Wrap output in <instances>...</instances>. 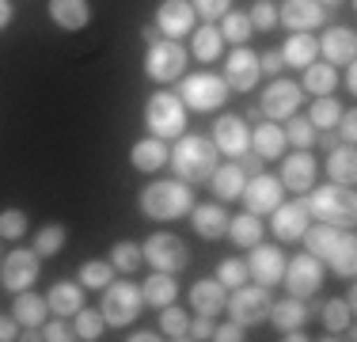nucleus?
Returning <instances> with one entry per match:
<instances>
[{
	"label": "nucleus",
	"mask_w": 357,
	"mask_h": 342,
	"mask_svg": "<svg viewBox=\"0 0 357 342\" xmlns=\"http://www.w3.org/2000/svg\"><path fill=\"white\" fill-rule=\"evenodd\" d=\"M278 23H285L289 34L293 31H316L327 23V8L319 0H285L278 8Z\"/></svg>",
	"instance_id": "obj_20"
},
{
	"label": "nucleus",
	"mask_w": 357,
	"mask_h": 342,
	"mask_svg": "<svg viewBox=\"0 0 357 342\" xmlns=\"http://www.w3.org/2000/svg\"><path fill=\"white\" fill-rule=\"evenodd\" d=\"M301 103H304V88H301V84L274 76V80H270V88L262 91L259 110H262V118H266V122H285L289 114H296V110H301Z\"/></svg>",
	"instance_id": "obj_12"
},
{
	"label": "nucleus",
	"mask_w": 357,
	"mask_h": 342,
	"mask_svg": "<svg viewBox=\"0 0 357 342\" xmlns=\"http://www.w3.org/2000/svg\"><path fill=\"white\" fill-rule=\"evenodd\" d=\"M327 175H331V183H338V186H354V179H357V152H354V144H335V149H331Z\"/></svg>",
	"instance_id": "obj_34"
},
{
	"label": "nucleus",
	"mask_w": 357,
	"mask_h": 342,
	"mask_svg": "<svg viewBox=\"0 0 357 342\" xmlns=\"http://www.w3.org/2000/svg\"><path fill=\"white\" fill-rule=\"evenodd\" d=\"M156 339H164V335H152V331H133L130 342H156Z\"/></svg>",
	"instance_id": "obj_61"
},
{
	"label": "nucleus",
	"mask_w": 357,
	"mask_h": 342,
	"mask_svg": "<svg viewBox=\"0 0 357 342\" xmlns=\"http://www.w3.org/2000/svg\"><path fill=\"white\" fill-rule=\"evenodd\" d=\"M46 12H50V20H54V27H61V31H84L91 23L88 0H50Z\"/></svg>",
	"instance_id": "obj_23"
},
{
	"label": "nucleus",
	"mask_w": 357,
	"mask_h": 342,
	"mask_svg": "<svg viewBox=\"0 0 357 342\" xmlns=\"http://www.w3.org/2000/svg\"><path fill=\"white\" fill-rule=\"evenodd\" d=\"M46 304H50L54 315H69L73 320V315L84 308V285L80 281H57V285L46 293Z\"/></svg>",
	"instance_id": "obj_27"
},
{
	"label": "nucleus",
	"mask_w": 357,
	"mask_h": 342,
	"mask_svg": "<svg viewBox=\"0 0 357 342\" xmlns=\"http://www.w3.org/2000/svg\"><path fill=\"white\" fill-rule=\"evenodd\" d=\"M243 183H248V175L240 164H217V171L209 175V186L220 202H236L243 194Z\"/></svg>",
	"instance_id": "obj_28"
},
{
	"label": "nucleus",
	"mask_w": 357,
	"mask_h": 342,
	"mask_svg": "<svg viewBox=\"0 0 357 342\" xmlns=\"http://www.w3.org/2000/svg\"><path fill=\"white\" fill-rule=\"evenodd\" d=\"M190 4H194V12H198L206 23H213V20H220V15L232 8V0H190Z\"/></svg>",
	"instance_id": "obj_52"
},
{
	"label": "nucleus",
	"mask_w": 357,
	"mask_h": 342,
	"mask_svg": "<svg viewBox=\"0 0 357 342\" xmlns=\"http://www.w3.org/2000/svg\"><path fill=\"white\" fill-rule=\"evenodd\" d=\"M107 262L114 270H122V274H133L141 267V244H133V239H118L114 247H110V255H107Z\"/></svg>",
	"instance_id": "obj_44"
},
{
	"label": "nucleus",
	"mask_w": 357,
	"mask_h": 342,
	"mask_svg": "<svg viewBox=\"0 0 357 342\" xmlns=\"http://www.w3.org/2000/svg\"><path fill=\"white\" fill-rule=\"evenodd\" d=\"M308 225H312V217H308V209H304V198L301 202H282L274 209V236L282 239V244H296Z\"/></svg>",
	"instance_id": "obj_22"
},
{
	"label": "nucleus",
	"mask_w": 357,
	"mask_h": 342,
	"mask_svg": "<svg viewBox=\"0 0 357 342\" xmlns=\"http://www.w3.org/2000/svg\"><path fill=\"white\" fill-rule=\"evenodd\" d=\"M342 68H346V73H342V88H346V91H354V88H357V73H354V65H342Z\"/></svg>",
	"instance_id": "obj_60"
},
{
	"label": "nucleus",
	"mask_w": 357,
	"mask_h": 342,
	"mask_svg": "<svg viewBox=\"0 0 357 342\" xmlns=\"http://www.w3.org/2000/svg\"><path fill=\"white\" fill-rule=\"evenodd\" d=\"M0 259H4V247H0Z\"/></svg>",
	"instance_id": "obj_64"
},
{
	"label": "nucleus",
	"mask_w": 357,
	"mask_h": 342,
	"mask_svg": "<svg viewBox=\"0 0 357 342\" xmlns=\"http://www.w3.org/2000/svg\"><path fill=\"white\" fill-rule=\"evenodd\" d=\"M38 274H42V255L35 247H15V251H8L0 259V289L23 293V289H31L38 281Z\"/></svg>",
	"instance_id": "obj_6"
},
{
	"label": "nucleus",
	"mask_w": 357,
	"mask_h": 342,
	"mask_svg": "<svg viewBox=\"0 0 357 342\" xmlns=\"http://www.w3.org/2000/svg\"><path fill=\"white\" fill-rule=\"evenodd\" d=\"M228 239H232L236 247H255L262 239V217H255V213H236V217H228Z\"/></svg>",
	"instance_id": "obj_37"
},
{
	"label": "nucleus",
	"mask_w": 357,
	"mask_h": 342,
	"mask_svg": "<svg viewBox=\"0 0 357 342\" xmlns=\"http://www.w3.org/2000/svg\"><path fill=\"white\" fill-rule=\"evenodd\" d=\"M240 168H243V175H259V171H262V156L248 149V152L240 156Z\"/></svg>",
	"instance_id": "obj_58"
},
{
	"label": "nucleus",
	"mask_w": 357,
	"mask_h": 342,
	"mask_svg": "<svg viewBox=\"0 0 357 342\" xmlns=\"http://www.w3.org/2000/svg\"><path fill=\"white\" fill-rule=\"evenodd\" d=\"M319 57V46H316V38H312L308 31H293L285 38V46H282V61L285 65H293V68H304V65H312Z\"/></svg>",
	"instance_id": "obj_31"
},
{
	"label": "nucleus",
	"mask_w": 357,
	"mask_h": 342,
	"mask_svg": "<svg viewBox=\"0 0 357 342\" xmlns=\"http://www.w3.org/2000/svg\"><path fill=\"white\" fill-rule=\"evenodd\" d=\"M251 34H255V27H251L248 12H232V8H228V12L220 15V38L225 42H232V46H248Z\"/></svg>",
	"instance_id": "obj_39"
},
{
	"label": "nucleus",
	"mask_w": 357,
	"mask_h": 342,
	"mask_svg": "<svg viewBox=\"0 0 357 342\" xmlns=\"http://www.w3.org/2000/svg\"><path fill=\"white\" fill-rule=\"evenodd\" d=\"M209 141L217 144L220 156L240 160L243 152L251 149V130H248V122H243L240 114H220V118H217V126H213V137H209Z\"/></svg>",
	"instance_id": "obj_15"
},
{
	"label": "nucleus",
	"mask_w": 357,
	"mask_h": 342,
	"mask_svg": "<svg viewBox=\"0 0 357 342\" xmlns=\"http://www.w3.org/2000/svg\"><path fill=\"white\" fill-rule=\"evenodd\" d=\"M137 205L149 221H178L194 209V191L183 179H160V183L144 186Z\"/></svg>",
	"instance_id": "obj_2"
},
{
	"label": "nucleus",
	"mask_w": 357,
	"mask_h": 342,
	"mask_svg": "<svg viewBox=\"0 0 357 342\" xmlns=\"http://www.w3.org/2000/svg\"><path fill=\"white\" fill-rule=\"evenodd\" d=\"M285 141L293 144V149H312V144H316V126L301 114H289L285 118Z\"/></svg>",
	"instance_id": "obj_46"
},
{
	"label": "nucleus",
	"mask_w": 357,
	"mask_h": 342,
	"mask_svg": "<svg viewBox=\"0 0 357 342\" xmlns=\"http://www.w3.org/2000/svg\"><path fill=\"white\" fill-rule=\"evenodd\" d=\"M285 68V61H282V50H266V54H259V73H266L270 80H274L278 73Z\"/></svg>",
	"instance_id": "obj_55"
},
{
	"label": "nucleus",
	"mask_w": 357,
	"mask_h": 342,
	"mask_svg": "<svg viewBox=\"0 0 357 342\" xmlns=\"http://www.w3.org/2000/svg\"><path fill=\"white\" fill-rule=\"evenodd\" d=\"M270 304H274V301H270V289L259 285V281H255V285H248V281H243V285H236L232 297L225 301L228 315H232L236 323H243V327H255V323L266 320Z\"/></svg>",
	"instance_id": "obj_10"
},
{
	"label": "nucleus",
	"mask_w": 357,
	"mask_h": 342,
	"mask_svg": "<svg viewBox=\"0 0 357 342\" xmlns=\"http://www.w3.org/2000/svg\"><path fill=\"white\" fill-rule=\"evenodd\" d=\"M304 91H312V96H331V91L338 88V68L327 65V61H312L304 65Z\"/></svg>",
	"instance_id": "obj_38"
},
{
	"label": "nucleus",
	"mask_w": 357,
	"mask_h": 342,
	"mask_svg": "<svg viewBox=\"0 0 357 342\" xmlns=\"http://www.w3.org/2000/svg\"><path fill=\"white\" fill-rule=\"evenodd\" d=\"M213 339L217 342H240L243 339V323H236V320L220 323V327H213Z\"/></svg>",
	"instance_id": "obj_56"
},
{
	"label": "nucleus",
	"mask_w": 357,
	"mask_h": 342,
	"mask_svg": "<svg viewBox=\"0 0 357 342\" xmlns=\"http://www.w3.org/2000/svg\"><path fill=\"white\" fill-rule=\"evenodd\" d=\"M167 164L175 168V175L183 183H209V175L220 164V152L209 137L183 133V137H175V149L167 152Z\"/></svg>",
	"instance_id": "obj_1"
},
{
	"label": "nucleus",
	"mask_w": 357,
	"mask_h": 342,
	"mask_svg": "<svg viewBox=\"0 0 357 342\" xmlns=\"http://www.w3.org/2000/svg\"><path fill=\"white\" fill-rule=\"evenodd\" d=\"M304 194H308V198H304L308 217L327 221V225H338V228H350V225H354L357 202H354V191H350V186L327 183V186H308Z\"/></svg>",
	"instance_id": "obj_3"
},
{
	"label": "nucleus",
	"mask_w": 357,
	"mask_h": 342,
	"mask_svg": "<svg viewBox=\"0 0 357 342\" xmlns=\"http://www.w3.org/2000/svg\"><path fill=\"white\" fill-rule=\"evenodd\" d=\"M225 84H228V91H251L255 84H259V54L248 46H236L232 50V57L225 61Z\"/></svg>",
	"instance_id": "obj_18"
},
{
	"label": "nucleus",
	"mask_w": 357,
	"mask_h": 342,
	"mask_svg": "<svg viewBox=\"0 0 357 342\" xmlns=\"http://www.w3.org/2000/svg\"><path fill=\"white\" fill-rule=\"evenodd\" d=\"M186 301H190V308L198 315H217L220 308H225V301H228V289L220 285L217 278H202V281L190 285V297H186Z\"/></svg>",
	"instance_id": "obj_25"
},
{
	"label": "nucleus",
	"mask_w": 357,
	"mask_h": 342,
	"mask_svg": "<svg viewBox=\"0 0 357 342\" xmlns=\"http://www.w3.org/2000/svg\"><path fill=\"white\" fill-rule=\"evenodd\" d=\"M316 46H319V54H323V61L327 65H354V57H357V34L350 27H331V31H323V38H316Z\"/></svg>",
	"instance_id": "obj_21"
},
{
	"label": "nucleus",
	"mask_w": 357,
	"mask_h": 342,
	"mask_svg": "<svg viewBox=\"0 0 357 342\" xmlns=\"http://www.w3.org/2000/svg\"><path fill=\"white\" fill-rule=\"evenodd\" d=\"M248 20H251V27H255V31H274V23H278V8L270 4V0H255V8L248 12Z\"/></svg>",
	"instance_id": "obj_51"
},
{
	"label": "nucleus",
	"mask_w": 357,
	"mask_h": 342,
	"mask_svg": "<svg viewBox=\"0 0 357 342\" xmlns=\"http://www.w3.org/2000/svg\"><path fill=\"white\" fill-rule=\"evenodd\" d=\"M335 137H338V141H342V144H354L357 141V114H354V110H342V118H338V122H335Z\"/></svg>",
	"instance_id": "obj_54"
},
{
	"label": "nucleus",
	"mask_w": 357,
	"mask_h": 342,
	"mask_svg": "<svg viewBox=\"0 0 357 342\" xmlns=\"http://www.w3.org/2000/svg\"><path fill=\"white\" fill-rule=\"evenodd\" d=\"M12 339H20V323H15V315H0V342Z\"/></svg>",
	"instance_id": "obj_57"
},
{
	"label": "nucleus",
	"mask_w": 357,
	"mask_h": 342,
	"mask_svg": "<svg viewBox=\"0 0 357 342\" xmlns=\"http://www.w3.org/2000/svg\"><path fill=\"white\" fill-rule=\"evenodd\" d=\"M285 144H289V141H285V130H282L278 122H259V126L251 130V149L259 152L262 160L282 156V152H285Z\"/></svg>",
	"instance_id": "obj_32"
},
{
	"label": "nucleus",
	"mask_w": 357,
	"mask_h": 342,
	"mask_svg": "<svg viewBox=\"0 0 357 342\" xmlns=\"http://www.w3.org/2000/svg\"><path fill=\"white\" fill-rule=\"evenodd\" d=\"M194 20H198V12H194V4L190 0H160V8H156V27L164 38H183V34H190L194 31Z\"/></svg>",
	"instance_id": "obj_16"
},
{
	"label": "nucleus",
	"mask_w": 357,
	"mask_h": 342,
	"mask_svg": "<svg viewBox=\"0 0 357 342\" xmlns=\"http://www.w3.org/2000/svg\"><path fill=\"white\" fill-rule=\"evenodd\" d=\"M243 205H248V213H255V217H262V213H274L278 205L285 202V186L278 183L274 175H251L248 183H243Z\"/></svg>",
	"instance_id": "obj_13"
},
{
	"label": "nucleus",
	"mask_w": 357,
	"mask_h": 342,
	"mask_svg": "<svg viewBox=\"0 0 357 342\" xmlns=\"http://www.w3.org/2000/svg\"><path fill=\"white\" fill-rule=\"evenodd\" d=\"M141 38H144V42H149V46H152V42H156V38H164V34H160L156 27H144V31H141Z\"/></svg>",
	"instance_id": "obj_62"
},
{
	"label": "nucleus",
	"mask_w": 357,
	"mask_h": 342,
	"mask_svg": "<svg viewBox=\"0 0 357 342\" xmlns=\"http://www.w3.org/2000/svg\"><path fill=\"white\" fill-rule=\"evenodd\" d=\"M42 339H46V342H73L76 331H73L69 315H54V320L42 323Z\"/></svg>",
	"instance_id": "obj_50"
},
{
	"label": "nucleus",
	"mask_w": 357,
	"mask_h": 342,
	"mask_svg": "<svg viewBox=\"0 0 357 342\" xmlns=\"http://www.w3.org/2000/svg\"><path fill=\"white\" fill-rule=\"evenodd\" d=\"M319 4H323V8H331V4H342V0H319Z\"/></svg>",
	"instance_id": "obj_63"
},
{
	"label": "nucleus",
	"mask_w": 357,
	"mask_h": 342,
	"mask_svg": "<svg viewBox=\"0 0 357 342\" xmlns=\"http://www.w3.org/2000/svg\"><path fill=\"white\" fill-rule=\"evenodd\" d=\"M323 327H327V335H346V331H354V301L350 297H331V301H323Z\"/></svg>",
	"instance_id": "obj_33"
},
{
	"label": "nucleus",
	"mask_w": 357,
	"mask_h": 342,
	"mask_svg": "<svg viewBox=\"0 0 357 342\" xmlns=\"http://www.w3.org/2000/svg\"><path fill=\"white\" fill-rule=\"evenodd\" d=\"M103 327H107V320L96 308H80V312L73 315V331H76V339H84V342H99L103 339Z\"/></svg>",
	"instance_id": "obj_42"
},
{
	"label": "nucleus",
	"mask_w": 357,
	"mask_h": 342,
	"mask_svg": "<svg viewBox=\"0 0 357 342\" xmlns=\"http://www.w3.org/2000/svg\"><path fill=\"white\" fill-rule=\"evenodd\" d=\"M12 315H15V323H23V327H42V323H46V315H50V304H46V297L23 289V293H15Z\"/></svg>",
	"instance_id": "obj_30"
},
{
	"label": "nucleus",
	"mask_w": 357,
	"mask_h": 342,
	"mask_svg": "<svg viewBox=\"0 0 357 342\" xmlns=\"http://www.w3.org/2000/svg\"><path fill=\"white\" fill-rule=\"evenodd\" d=\"M27 236V213L23 209H4L0 213V239H23Z\"/></svg>",
	"instance_id": "obj_48"
},
{
	"label": "nucleus",
	"mask_w": 357,
	"mask_h": 342,
	"mask_svg": "<svg viewBox=\"0 0 357 342\" xmlns=\"http://www.w3.org/2000/svg\"><path fill=\"white\" fill-rule=\"evenodd\" d=\"M213 327H217L213 315H194L190 327H186V339H190V342H209V339H213Z\"/></svg>",
	"instance_id": "obj_53"
},
{
	"label": "nucleus",
	"mask_w": 357,
	"mask_h": 342,
	"mask_svg": "<svg viewBox=\"0 0 357 342\" xmlns=\"http://www.w3.org/2000/svg\"><path fill=\"white\" fill-rule=\"evenodd\" d=\"M183 68H186V50H183V42H175V38H156L149 46V54H144V76L156 80V84L178 80Z\"/></svg>",
	"instance_id": "obj_9"
},
{
	"label": "nucleus",
	"mask_w": 357,
	"mask_h": 342,
	"mask_svg": "<svg viewBox=\"0 0 357 342\" xmlns=\"http://www.w3.org/2000/svg\"><path fill=\"white\" fill-rule=\"evenodd\" d=\"M186 217H190L194 232H198L202 239H220V236L228 232V209H225V205H213V202L194 205Z\"/></svg>",
	"instance_id": "obj_24"
},
{
	"label": "nucleus",
	"mask_w": 357,
	"mask_h": 342,
	"mask_svg": "<svg viewBox=\"0 0 357 342\" xmlns=\"http://www.w3.org/2000/svg\"><path fill=\"white\" fill-rule=\"evenodd\" d=\"M316 156H312L308 149H296V152H289V156H282V171H278V183L285 186V191H293V194H304L312 183H316Z\"/></svg>",
	"instance_id": "obj_17"
},
{
	"label": "nucleus",
	"mask_w": 357,
	"mask_h": 342,
	"mask_svg": "<svg viewBox=\"0 0 357 342\" xmlns=\"http://www.w3.org/2000/svg\"><path fill=\"white\" fill-rule=\"evenodd\" d=\"M342 118V103L335 96H316L308 107V122L316 126V130H335V122Z\"/></svg>",
	"instance_id": "obj_40"
},
{
	"label": "nucleus",
	"mask_w": 357,
	"mask_h": 342,
	"mask_svg": "<svg viewBox=\"0 0 357 342\" xmlns=\"http://www.w3.org/2000/svg\"><path fill=\"white\" fill-rule=\"evenodd\" d=\"M12 15H15V8H12V0H0V31L12 23Z\"/></svg>",
	"instance_id": "obj_59"
},
{
	"label": "nucleus",
	"mask_w": 357,
	"mask_h": 342,
	"mask_svg": "<svg viewBox=\"0 0 357 342\" xmlns=\"http://www.w3.org/2000/svg\"><path fill=\"white\" fill-rule=\"evenodd\" d=\"M217 281L225 289H236V285H243V281H248V262L243 259H220V267H217Z\"/></svg>",
	"instance_id": "obj_47"
},
{
	"label": "nucleus",
	"mask_w": 357,
	"mask_h": 342,
	"mask_svg": "<svg viewBox=\"0 0 357 342\" xmlns=\"http://www.w3.org/2000/svg\"><path fill=\"white\" fill-rule=\"evenodd\" d=\"M327 267L335 270L338 278H354V270H357V239H354V236L346 239V244H342V251H338L335 259L327 262Z\"/></svg>",
	"instance_id": "obj_49"
},
{
	"label": "nucleus",
	"mask_w": 357,
	"mask_h": 342,
	"mask_svg": "<svg viewBox=\"0 0 357 342\" xmlns=\"http://www.w3.org/2000/svg\"><path fill=\"white\" fill-rule=\"evenodd\" d=\"M220 50H225V38H220V27L206 23V27H194L190 31V54L198 61H217Z\"/></svg>",
	"instance_id": "obj_36"
},
{
	"label": "nucleus",
	"mask_w": 357,
	"mask_h": 342,
	"mask_svg": "<svg viewBox=\"0 0 357 342\" xmlns=\"http://www.w3.org/2000/svg\"><path fill=\"white\" fill-rule=\"evenodd\" d=\"M114 281V267L107 259H88L80 267V285L84 289H107Z\"/></svg>",
	"instance_id": "obj_45"
},
{
	"label": "nucleus",
	"mask_w": 357,
	"mask_h": 342,
	"mask_svg": "<svg viewBox=\"0 0 357 342\" xmlns=\"http://www.w3.org/2000/svg\"><path fill=\"white\" fill-rule=\"evenodd\" d=\"M186 327H190V315H186L175 301L160 308V335H164V339L183 342V339H186Z\"/></svg>",
	"instance_id": "obj_41"
},
{
	"label": "nucleus",
	"mask_w": 357,
	"mask_h": 342,
	"mask_svg": "<svg viewBox=\"0 0 357 342\" xmlns=\"http://www.w3.org/2000/svg\"><path fill=\"white\" fill-rule=\"evenodd\" d=\"M354 232H346V228L338 225H327V221H319V225H308L304 228V244H308V255H316L319 262H331L338 251H342V244L350 239Z\"/></svg>",
	"instance_id": "obj_19"
},
{
	"label": "nucleus",
	"mask_w": 357,
	"mask_h": 342,
	"mask_svg": "<svg viewBox=\"0 0 357 342\" xmlns=\"http://www.w3.org/2000/svg\"><path fill=\"white\" fill-rule=\"evenodd\" d=\"M141 285H133V281H110L103 289V304H99V312H103V320L110 327H130L133 320H137L141 312Z\"/></svg>",
	"instance_id": "obj_8"
},
{
	"label": "nucleus",
	"mask_w": 357,
	"mask_h": 342,
	"mask_svg": "<svg viewBox=\"0 0 357 342\" xmlns=\"http://www.w3.org/2000/svg\"><path fill=\"white\" fill-rule=\"evenodd\" d=\"M266 320H274V327H282V331L304 327V323H308V304H304L301 297H285V301H274V304H270V315H266Z\"/></svg>",
	"instance_id": "obj_35"
},
{
	"label": "nucleus",
	"mask_w": 357,
	"mask_h": 342,
	"mask_svg": "<svg viewBox=\"0 0 357 342\" xmlns=\"http://www.w3.org/2000/svg\"><path fill=\"white\" fill-rule=\"evenodd\" d=\"M178 99H183L186 110L209 114V110L225 107L228 84H225V76H217V73H186L183 76V88H178Z\"/></svg>",
	"instance_id": "obj_5"
},
{
	"label": "nucleus",
	"mask_w": 357,
	"mask_h": 342,
	"mask_svg": "<svg viewBox=\"0 0 357 342\" xmlns=\"http://www.w3.org/2000/svg\"><path fill=\"white\" fill-rule=\"evenodd\" d=\"M282 285L289 289V297H301V301H308V297L319 293L323 285V262L316 255H293V259H285V274H282Z\"/></svg>",
	"instance_id": "obj_11"
},
{
	"label": "nucleus",
	"mask_w": 357,
	"mask_h": 342,
	"mask_svg": "<svg viewBox=\"0 0 357 342\" xmlns=\"http://www.w3.org/2000/svg\"><path fill=\"white\" fill-rule=\"evenodd\" d=\"M167 152H172L167 141H160V137L149 133V137H141V141L130 149V164L137 171H144V175H152V171H160L167 164Z\"/></svg>",
	"instance_id": "obj_26"
},
{
	"label": "nucleus",
	"mask_w": 357,
	"mask_h": 342,
	"mask_svg": "<svg viewBox=\"0 0 357 342\" xmlns=\"http://www.w3.org/2000/svg\"><path fill=\"white\" fill-rule=\"evenodd\" d=\"M248 278H255L259 285H266V289H274L278 281H282V274H285V255L278 251L274 244H255L248 247Z\"/></svg>",
	"instance_id": "obj_14"
},
{
	"label": "nucleus",
	"mask_w": 357,
	"mask_h": 342,
	"mask_svg": "<svg viewBox=\"0 0 357 342\" xmlns=\"http://www.w3.org/2000/svg\"><path fill=\"white\" fill-rule=\"evenodd\" d=\"M141 259L149 262L152 270L178 274L186 262H190V247H186L175 232H152V236L141 244Z\"/></svg>",
	"instance_id": "obj_7"
},
{
	"label": "nucleus",
	"mask_w": 357,
	"mask_h": 342,
	"mask_svg": "<svg viewBox=\"0 0 357 342\" xmlns=\"http://www.w3.org/2000/svg\"><path fill=\"white\" fill-rule=\"evenodd\" d=\"M175 297H178V281L172 278V274H164V270L149 274V278L141 281V301H144V304H152V308L172 304Z\"/></svg>",
	"instance_id": "obj_29"
},
{
	"label": "nucleus",
	"mask_w": 357,
	"mask_h": 342,
	"mask_svg": "<svg viewBox=\"0 0 357 342\" xmlns=\"http://www.w3.org/2000/svg\"><path fill=\"white\" fill-rule=\"evenodd\" d=\"M65 239H69V232H65V225H57V221H50V225H42L35 232V251L42 255V259H50V255H57L65 247Z\"/></svg>",
	"instance_id": "obj_43"
},
{
	"label": "nucleus",
	"mask_w": 357,
	"mask_h": 342,
	"mask_svg": "<svg viewBox=\"0 0 357 342\" xmlns=\"http://www.w3.org/2000/svg\"><path fill=\"white\" fill-rule=\"evenodd\" d=\"M186 122H190V110L183 107V99H178L175 91H156V96L144 103V126H149V133L160 137V141L183 137Z\"/></svg>",
	"instance_id": "obj_4"
}]
</instances>
